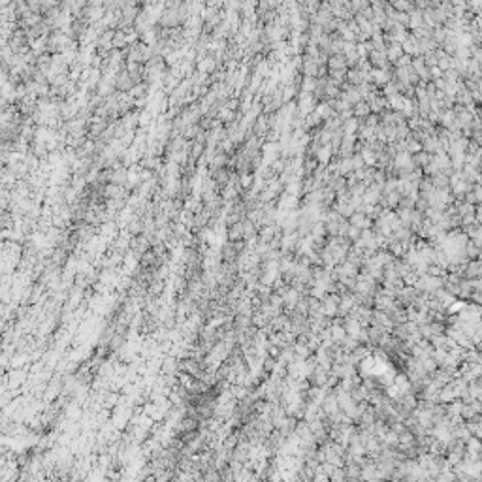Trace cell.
<instances>
[{
    "label": "cell",
    "mask_w": 482,
    "mask_h": 482,
    "mask_svg": "<svg viewBox=\"0 0 482 482\" xmlns=\"http://www.w3.org/2000/svg\"><path fill=\"white\" fill-rule=\"evenodd\" d=\"M412 70L416 72V75H420L422 79H429V77H431V72H429V68L426 66L424 57H416L412 60Z\"/></svg>",
    "instance_id": "obj_3"
},
{
    "label": "cell",
    "mask_w": 482,
    "mask_h": 482,
    "mask_svg": "<svg viewBox=\"0 0 482 482\" xmlns=\"http://www.w3.org/2000/svg\"><path fill=\"white\" fill-rule=\"evenodd\" d=\"M401 57H403V47L399 43H392L390 47H386V58L390 62H397Z\"/></svg>",
    "instance_id": "obj_4"
},
{
    "label": "cell",
    "mask_w": 482,
    "mask_h": 482,
    "mask_svg": "<svg viewBox=\"0 0 482 482\" xmlns=\"http://www.w3.org/2000/svg\"><path fill=\"white\" fill-rule=\"evenodd\" d=\"M277 151H279V145H277V143H268V145L264 147V164L273 162L275 156H277Z\"/></svg>",
    "instance_id": "obj_8"
},
{
    "label": "cell",
    "mask_w": 482,
    "mask_h": 482,
    "mask_svg": "<svg viewBox=\"0 0 482 482\" xmlns=\"http://www.w3.org/2000/svg\"><path fill=\"white\" fill-rule=\"evenodd\" d=\"M416 164H420V166H427V164H431V155H427V153H418V155L414 156V166Z\"/></svg>",
    "instance_id": "obj_11"
},
{
    "label": "cell",
    "mask_w": 482,
    "mask_h": 482,
    "mask_svg": "<svg viewBox=\"0 0 482 482\" xmlns=\"http://www.w3.org/2000/svg\"><path fill=\"white\" fill-rule=\"evenodd\" d=\"M424 27V15L420 14V12H411L409 14V29L412 30H418Z\"/></svg>",
    "instance_id": "obj_7"
},
{
    "label": "cell",
    "mask_w": 482,
    "mask_h": 482,
    "mask_svg": "<svg viewBox=\"0 0 482 482\" xmlns=\"http://www.w3.org/2000/svg\"><path fill=\"white\" fill-rule=\"evenodd\" d=\"M368 81L373 83V85H388L390 83V74H388V70H383V68H373L369 72Z\"/></svg>",
    "instance_id": "obj_1"
},
{
    "label": "cell",
    "mask_w": 482,
    "mask_h": 482,
    "mask_svg": "<svg viewBox=\"0 0 482 482\" xmlns=\"http://www.w3.org/2000/svg\"><path fill=\"white\" fill-rule=\"evenodd\" d=\"M401 47H403V51H405L409 57H411V55H422L416 36H407V40L401 43Z\"/></svg>",
    "instance_id": "obj_2"
},
{
    "label": "cell",
    "mask_w": 482,
    "mask_h": 482,
    "mask_svg": "<svg viewBox=\"0 0 482 482\" xmlns=\"http://www.w3.org/2000/svg\"><path fill=\"white\" fill-rule=\"evenodd\" d=\"M332 151H334L332 143H330V145H322V147H316V151H315L316 160H320L322 164H328V162H330V158H332Z\"/></svg>",
    "instance_id": "obj_5"
},
{
    "label": "cell",
    "mask_w": 482,
    "mask_h": 482,
    "mask_svg": "<svg viewBox=\"0 0 482 482\" xmlns=\"http://www.w3.org/2000/svg\"><path fill=\"white\" fill-rule=\"evenodd\" d=\"M356 128H358V121H356L354 117L347 119V123H345V136H354Z\"/></svg>",
    "instance_id": "obj_10"
},
{
    "label": "cell",
    "mask_w": 482,
    "mask_h": 482,
    "mask_svg": "<svg viewBox=\"0 0 482 482\" xmlns=\"http://www.w3.org/2000/svg\"><path fill=\"white\" fill-rule=\"evenodd\" d=\"M362 238V228H356V226H349V232H347V240H354L358 241Z\"/></svg>",
    "instance_id": "obj_13"
},
{
    "label": "cell",
    "mask_w": 482,
    "mask_h": 482,
    "mask_svg": "<svg viewBox=\"0 0 482 482\" xmlns=\"http://www.w3.org/2000/svg\"><path fill=\"white\" fill-rule=\"evenodd\" d=\"M394 8H396V10H401L403 14H407V12L411 10V4H409V2H396Z\"/></svg>",
    "instance_id": "obj_14"
},
{
    "label": "cell",
    "mask_w": 482,
    "mask_h": 482,
    "mask_svg": "<svg viewBox=\"0 0 482 482\" xmlns=\"http://www.w3.org/2000/svg\"><path fill=\"white\" fill-rule=\"evenodd\" d=\"M316 113L320 115V119H332V115H334V108L330 106V104H320V106H316V110H315Z\"/></svg>",
    "instance_id": "obj_9"
},
{
    "label": "cell",
    "mask_w": 482,
    "mask_h": 482,
    "mask_svg": "<svg viewBox=\"0 0 482 482\" xmlns=\"http://www.w3.org/2000/svg\"><path fill=\"white\" fill-rule=\"evenodd\" d=\"M330 68H332V72L347 70V57L345 55H332L330 57Z\"/></svg>",
    "instance_id": "obj_6"
},
{
    "label": "cell",
    "mask_w": 482,
    "mask_h": 482,
    "mask_svg": "<svg viewBox=\"0 0 482 482\" xmlns=\"http://www.w3.org/2000/svg\"><path fill=\"white\" fill-rule=\"evenodd\" d=\"M369 111H371V108H369V104L366 102V100L358 102V104L354 106V113L356 115H362V117H364V115H368Z\"/></svg>",
    "instance_id": "obj_12"
}]
</instances>
